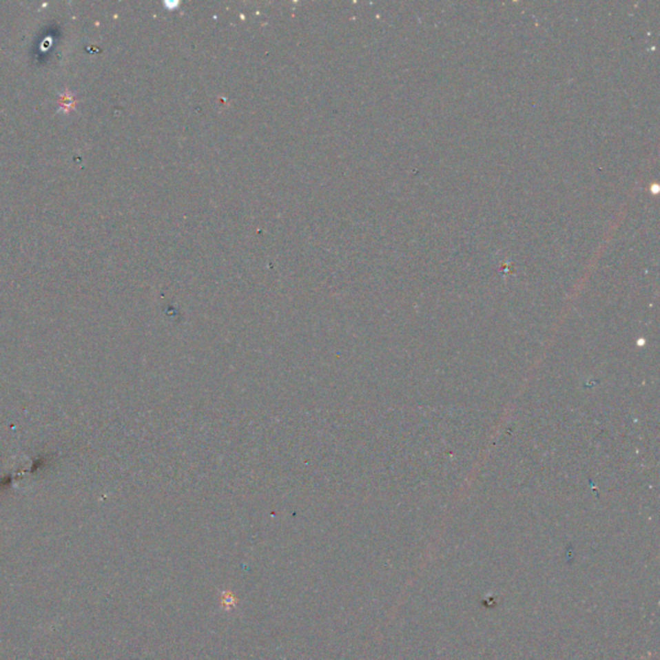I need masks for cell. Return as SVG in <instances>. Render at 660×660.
<instances>
[{
    "label": "cell",
    "instance_id": "1",
    "mask_svg": "<svg viewBox=\"0 0 660 660\" xmlns=\"http://www.w3.org/2000/svg\"><path fill=\"white\" fill-rule=\"evenodd\" d=\"M76 106V99L71 92H65L60 96V109L65 112H70Z\"/></svg>",
    "mask_w": 660,
    "mask_h": 660
}]
</instances>
